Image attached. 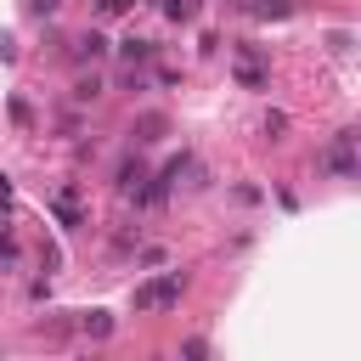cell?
<instances>
[{
    "mask_svg": "<svg viewBox=\"0 0 361 361\" xmlns=\"http://www.w3.org/2000/svg\"><path fill=\"white\" fill-rule=\"evenodd\" d=\"M118 51H124V56H130V62H147V56H152V39H124V45H118Z\"/></svg>",
    "mask_w": 361,
    "mask_h": 361,
    "instance_id": "6",
    "label": "cell"
},
{
    "mask_svg": "<svg viewBox=\"0 0 361 361\" xmlns=\"http://www.w3.org/2000/svg\"><path fill=\"white\" fill-rule=\"evenodd\" d=\"M130 6H135V0H102V11H107V17H113V11H130Z\"/></svg>",
    "mask_w": 361,
    "mask_h": 361,
    "instance_id": "7",
    "label": "cell"
},
{
    "mask_svg": "<svg viewBox=\"0 0 361 361\" xmlns=\"http://www.w3.org/2000/svg\"><path fill=\"white\" fill-rule=\"evenodd\" d=\"M327 169H338V175H355V135H338V141H333V152H327Z\"/></svg>",
    "mask_w": 361,
    "mask_h": 361,
    "instance_id": "2",
    "label": "cell"
},
{
    "mask_svg": "<svg viewBox=\"0 0 361 361\" xmlns=\"http://www.w3.org/2000/svg\"><path fill=\"white\" fill-rule=\"evenodd\" d=\"M79 327H85L90 338H107V333H113V316H107V310H79Z\"/></svg>",
    "mask_w": 361,
    "mask_h": 361,
    "instance_id": "4",
    "label": "cell"
},
{
    "mask_svg": "<svg viewBox=\"0 0 361 361\" xmlns=\"http://www.w3.org/2000/svg\"><path fill=\"white\" fill-rule=\"evenodd\" d=\"M102 51H107V39H102V34H79V56H85V62H96Z\"/></svg>",
    "mask_w": 361,
    "mask_h": 361,
    "instance_id": "5",
    "label": "cell"
},
{
    "mask_svg": "<svg viewBox=\"0 0 361 361\" xmlns=\"http://www.w3.org/2000/svg\"><path fill=\"white\" fill-rule=\"evenodd\" d=\"M152 175H147V164L141 158H130V164H118V192H141Z\"/></svg>",
    "mask_w": 361,
    "mask_h": 361,
    "instance_id": "3",
    "label": "cell"
},
{
    "mask_svg": "<svg viewBox=\"0 0 361 361\" xmlns=\"http://www.w3.org/2000/svg\"><path fill=\"white\" fill-rule=\"evenodd\" d=\"M180 282H186L180 271H164L158 282H141V288H135V310H164V305H175V299H180Z\"/></svg>",
    "mask_w": 361,
    "mask_h": 361,
    "instance_id": "1",
    "label": "cell"
}]
</instances>
